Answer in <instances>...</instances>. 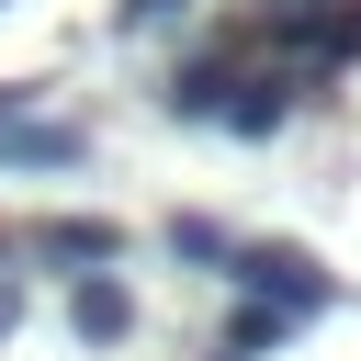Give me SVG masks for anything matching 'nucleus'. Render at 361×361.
<instances>
[{
    "label": "nucleus",
    "mask_w": 361,
    "mask_h": 361,
    "mask_svg": "<svg viewBox=\"0 0 361 361\" xmlns=\"http://www.w3.org/2000/svg\"><path fill=\"white\" fill-rule=\"evenodd\" d=\"M169 259H192V271H226V259H237V237H226L214 214H169Z\"/></svg>",
    "instance_id": "0eeeda50"
},
{
    "label": "nucleus",
    "mask_w": 361,
    "mask_h": 361,
    "mask_svg": "<svg viewBox=\"0 0 361 361\" xmlns=\"http://www.w3.org/2000/svg\"><path fill=\"white\" fill-rule=\"evenodd\" d=\"M293 124V68H248L226 90V135H282Z\"/></svg>",
    "instance_id": "20e7f679"
},
{
    "label": "nucleus",
    "mask_w": 361,
    "mask_h": 361,
    "mask_svg": "<svg viewBox=\"0 0 361 361\" xmlns=\"http://www.w3.org/2000/svg\"><path fill=\"white\" fill-rule=\"evenodd\" d=\"M226 282H237V293H259V305H293V316H327V305H338L327 259H316V248H293V237H237Z\"/></svg>",
    "instance_id": "f257e3e1"
},
{
    "label": "nucleus",
    "mask_w": 361,
    "mask_h": 361,
    "mask_svg": "<svg viewBox=\"0 0 361 361\" xmlns=\"http://www.w3.org/2000/svg\"><path fill=\"white\" fill-rule=\"evenodd\" d=\"M293 327H305L293 305H259V293H237V316H226V350H248V361H259V350H282Z\"/></svg>",
    "instance_id": "423d86ee"
},
{
    "label": "nucleus",
    "mask_w": 361,
    "mask_h": 361,
    "mask_svg": "<svg viewBox=\"0 0 361 361\" xmlns=\"http://www.w3.org/2000/svg\"><path fill=\"white\" fill-rule=\"evenodd\" d=\"M192 0H113V34H158V23H180Z\"/></svg>",
    "instance_id": "6e6552de"
},
{
    "label": "nucleus",
    "mask_w": 361,
    "mask_h": 361,
    "mask_svg": "<svg viewBox=\"0 0 361 361\" xmlns=\"http://www.w3.org/2000/svg\"><path fill=\"white\" fill-rule=\"evenodd\" d=\"M68 327H79L90 350H113V338H135V293H124L113 271H79V282H68Z\"/></svg>",
    "instance_id": "7ed1b4c3"
},
{
    "label": "nucleus",
    "mask_w": 361,
    "mask_h": 361,
    "mask_svg": "<svg viewBox=\"0 0 361 361\" xmlns=\"http://www.w3.org/2000/svg\"><path fill=\"white\" fill-rule=\"evenodd\" d=\"M214 361H248V350H214Z\"/></svg>",
    "instance_id": "9d476101"
},
{
    "label": "nucleus",
    "mask_w": 361,
    "mask_h": 361,
    "mask_svg": "<svg viewBox=\"0 0 361 361\" xmlns=\"http://www.w3.org/2000/svg\"><path fill=\"white\" fill-rule=\"evenodd\" d=\"M23 248H34V259H56V271L79 282V271H113V259H124V226H113V214H45Z\"/></svg>",
    "instance_id": "f03ea898"
},
{
    "label": "nucleus",
    "mask_w": 361,
    "mask_h": 361,
    "mask_svg": "<svg viewBox=\"0 0 361 361\" xmlns=\"http://www.w3.org/2000/svg\"><path fill=\"white\" fill-rule=\"evenodd\" d=\"M90 158V135L79 124H34V113H11L0 124V169H79Z\"/></svg>",
    "instance_id": "39448f33"
},
{
    "label": "nucleus",
    "mask_w": 361,
    "mask_h": 361,
    "mask_svg": "<svg viewBox=\"0 0 361 361\" xmlns=\"http://www.w3.org/2000/svg\"><path fill=\"white\" fill-rule=\"evenodd\" d=\"M11 327H23V282L0 271V338H11Z\"/></svg>",
    "instance_id": "1a4fd4ad"
}]
</instances>
